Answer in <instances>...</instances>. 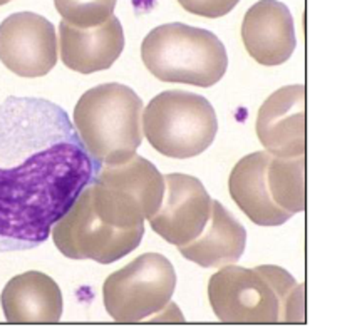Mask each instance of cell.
I'll list each match as a JSON object with an SVG mask.
<instances>
[{"instance_id": "obj_1", "label": "cell", "mask_w": 362, "mask_h": 333, "mask_svg": "<svg viewBox=\"0 0 362 333\" xmlns=\"http://www.w3.org/2000/svg\"><path fill=\"white\" fill-rule=\"evenodd\" d=\"M99 168L61 106L0 102V253L42 245Z\"/></svg>"}, {"instance_id": "obj_2", "label": "cell", "mask_w": 362, "mask_h": 333, "mask_svg": "<svg viewBox=\"0 0 362 333\" xmlns=\"http://www.w3.org/2000/svg\"><path fill=\"white\" fill-rule=\"evenodd\" d=\"M208 298L225 323H304V286L275 265H226L210 278Z\"/></svg>"}, {"instance_id": "obj_3", "label": "cell", "mask_w": 362, "mask_h": 333, "mask_svg": "<svg viewBox=\"0 0 362 333\" xmlns=\"http://www.w3.org/2000/svg\"><path fill=\"white\" fill-rule=\"evenodd\" d=\"M143 101L128 85L101 84L74 107V128L99 164H117L136 155L143 141Z\"/></svg>"}, {"instance_id": "obj_4", "label": "cell", "mask_w": 362, "mask_h": 333, "mask_svg": "<svg viewBox=\"0 0 362 333\" xmlns=\"http://www.w3.org/2000/svg\"><path fill=\"white\" fill-rule=\"evenodd\" d=\"M146 69L163 83L211 87L228 69L221 40L210 30L181 22L153 29L141 44Z\"/></svg>"}, {"instance_id": "obj_5", "label": "cell", "mask_w": 362, "mask_h": 333, "mask_svg": "<svg viewBox=\"0 0 362 333\" xmlns=\"http://www.w3.org/2000/svg\"><path fill=\"white\" fill-rule=\"evenodd\" d=\"M165 178L143 156L117 164H104L90 183L93 206L104 223L115 228H136L160 210Z\"/></svg>"}, {"instance_id": "obj_6", "label": "cell", "mask_w": 362, "mask_h": 333, "mask_svg": "<svg viewBox=\"0 0 362 333\" xmlns=\"http://www.w3.org/2000/svg\"><path fill=\"white\" fill-rule=\"evenodd\" d=\"M143 133L161 155L187 159L202 155L218 133L214 106L187 91H163L143 109Z\"/></svg>"}, {"instance_id": "obj_7", "label": "cell", "mask_w": 362, "mask_h": 333, "mask_svg": "<svg viewBox=\"0 0 362 333\" xmlns=\"http://www.w3.org/2000/svg\"><path fill=\"white\" fill-rule=\"evenodd\" d=\"M175 288L176 273L170 260L160 253H144L106 278L104 307L119 323L160 318Z\"/></svg>"}, {"instance_id": "obj_8", "label": "cell", "mask_w": 362, "mask_h": 333, "mask_svg": "<svg viewBox=\"0 0 362 333\" xmlns=\"http://www.w3.org/2000/svg\"><path fill=\"white\" fill-rule=\"evenodd\" d=\"M51 233L57 250L67 258L110 265L138 248L144 235V224L124 229L104 223L94 211L89 184L69 211L56 222Z\"/></svg>"}, {"instance_id": "obj_9", "label": "cell", "mask_w": 362, "mask_h": 333, "mask_svg": "<svg viewBox=\"0 0 362 333\" xmlns=\"http://www.w3.org/2000/svg\"><path fill=\"white\" fill-rule=\"evenodd\" d=\"M52 22L34 12H17L0 24V61L21 78H42L57 64Z\"/></svg>"}, {"instance_id": "obj_10", "label": "cell", "mask_w": 362, "mask_h": 333, "mask_svg": "<svg viewBox=\"0 0 362 333\" xmlns=\"http://www.w3.org/2000/svg\"><path fill=\"white\" fill-rule=\"evenodd\" d=\"M210 211L211 198L200 179L180 173L166 174L161 206L149 218V224L171 245H187L203 231Z\"/></svg>"}, {"instance_id": "obj_11", "label": "cell", "mask_w": 362, "mask_h": 333, "mask_svg": "<svg viewBox=\"0 0 362 333\" xmlns=\"http://www.w3.org/2000/svg\"><path fill=\"white\" fill-rule=\"evenodd\" d=\"M257 136L267 152L280 157L305 155V87L285 85L262 104Z\"/></svg>"}, {"instance_id": "obj_12", "label": "cell", "mask_w": 362, "mask_h": 333, "mask_svg": "<svg viewBox=\"0 0 362 333\" xmlns=\"http://www.w3.org/2000/svg\"><path fill=\"white\" fill-rule=\"evenodd\" d=\"M242 39L247 52L259 64H284L297 46L291 11L279 0H260L243 17Z\"/></svg>"}, {"instance_id": "obj_13", "label": "cell", "mask_w": 362, "mask_h": 333, "mask_svg": "<svg viewBox=\"0 0 362 333\" xmlns=\"http://www.w3.org/2000/svg\"><path fill=\"white\" fill-rule=\"evenodd\" d=\"M57 44L61 59L71 71L81 74L106 71L124 49L123 25L115 16L94 27H74L62 20Z\"/></svg>"}, {"instance_id": "obj_14", "label": "cell", "mask_w": 362, "mask_h": 333, "mask_svg": "<svg viewBox=\"0 0 362 333\" xmlns=\"http://www.w3.org/2000/svg\"><path fill=\"white\" fill-rule=\"evenodd\" d=\"M0 301L8 323H57L62 317L61 288L40 272L13 277Z\"/></svg>"}, {"instance_id": "obj_15", "label": "cell", "mask_w": 362, "mask_h": 333, "mask_svg": "<svg viewBox=\"0 0 362 333\" xmlns=\"http://www.w3.org/2000/svg\"><path fill=\"white\" fill-rule=\"evenodd\" d=\"M247 245V231L220 201L211 200L210 218L203 231L178 250L189 262L203 268H221L237 263Z\"/></svg>"}, {"instance_id": "obj_16", "label": "cell", "mask_w": 362, "mask_h": 333, "mask_svg": "<svg viewBox=\"0 0 362 333\" xmlns=\"http://www.w3.org/2000/svg\"><path fill=\"white\" fill-rule=\"evenodd\" d=\"M272 155L252 152L238 161L230 174L228 190L232 200L259 226H280L292 218L270 198L267 186V164Z\"/></svg>"}, {"instance_id": "obj_17", "label": "cell", "mask_w": 362, "mask_h": 333, "mask_svg": "<svg viewBox=\"0 0 362 333\" xmlns=\"http://www.w3.org/2000/svg\"><path fill=\"white\" fill-rule=\"evenodd\" d=\"M267 186L275 205L293 216L305 210L304 156H272L267 164Z\"/></svg>"}, {"instance_id": "obj_18", "label": "cell", "mask_w": 362, "mask_h": 333, "mask_svg": "<svg viewBox=\"0 0 362 333\" xmlns=\"http://www.w3.org/2000/svg\"><path fill=\"white\" fill-rule=\"evenodd\" d=\"M117 0H54L62 20L74 27H94L115 13Z\"/></svg>"}, {"instance_id": "obj_19", "label": "cell", "mask_w": 362, "mask_h": 333, "mask_svg": "<svg viewBox=\"0 0 362 333\" xmlns=\"http://www.w3.org/2000/svg\"><path fill=\"white\" fill-rule=\"evenodd\" d=\"M178 2L185 11L194 13V16L218 19L233 11L240 0H178Z\"/></svg>"}, {"instance_id": "obj_20", "label": "cell", "mask_w": 362, "mask_h": 333, "mask_svg": "<svg viewBox=\"0 0 362 333\" xmlns=\"http://www.w3.org/2000/svg\"><path fill=\"white\" fill-rule=\"evenodd\" d=\"M8 2H12V0H0V6H6Z\"/></svg>"}]
</instances>
